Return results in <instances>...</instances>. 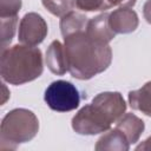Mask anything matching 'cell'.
<instances>
[{
    "instance_id": "cell-1",
    "label": "cell",
    "mask_w": 151,
    "mask_h": 151,
    "mask_svg": "<svg viewBox=\"0 0 151 151\" xmlns=\"http://www.w3.org/2000/svg\"><path fill=\"white\" fill-rule=\"evenodd\" d=\"M67 68L76 79L88 80L104 72L112 61L109 44L87 34L86 29L64 37Z\"/></svg>"
},
{
    "instance_id": "cell-10",
    "label": "cell",
    "mask_w": 151,
    "mask_h": 151,
    "mask_svg": "<svg viewBox=\"0 0 151 151\" xmlns=\"http://www.w3.org/2000/svg\"><path fill=\"white\" fill-rule=\"evenodd\" d=\"M86 32L92 38L110 44V41L116 37V33L111 29L109 24V13H101L87 22Z\"/></svg>"
},
{
    "instance_id": "cell-20",
    "label": "cell",
    "mask_w": 151,
    "mask_h": 151,
    "mask_svg": "<svg viewBox=\"0 0 151 151\" xmlns=\"http://www.w3.org/2000/svg\"><path fill=\"white\" fill-rule=\"evenodd\" d=\"M136 150H137V151H140V150H143V151H150V150H151V137H149V138H146L144 142H142V143L136 147Z\"/></svg>"
},
{
    "instance_id": "cell-9",
    "label": "cell",
    "mask_w": 151,
    "mask_h": 151,
    "mask_svg": "<svg viewBox=\"0 0 151 151\" xmlns=\"http://www.w3.org/2000/svg\"><path fill=\"white\" fill-rule=\"evenodd\" d=\"M116 127L119 129L127 138L130 145L138 142L139 137L144 132V122L133 113H124L116 123Z\"/></svg>"
},
{
    "instance_id": "cell-19",
    "label": "cell",
    "mask_w": 151,
    "mask_h": 151,
    "mask_svg": "<svg viewBox=\"0 0 151 151\" xmlns=\"http://www.w3.org/2000/svg\"><path fill=\"white\" fill-rule=\"evenodd\" d=\"M143 15L144 19L151 24V0H146V2L143 6Z\"/></svg>"
},
{
    "instance_id": "cell-21",
    "label": "cell",
    "mask_w": 151,
    "mask_h": 151,
    "mask_svg": "<svg viewBox=\"0 0 151 151\" xmlns=\"http://www.w3.org/2000/svg\"><path fill=\"white\" fill-rule=\"evenodd\" d=\"M2 85V91H4V96H2V100H1V105H4L7 100V98L9 97V92H7V88L5 86V84H1Z\"/></svg>"
},
{
    "instance_id": "cell-7",
    "label": "cell",
    "mask_w": 151,
    "mask_h": 151,
    "mask_svg": "<svg viewBox=\"0 0 151 151\" xmlns=\"http://www.w3.org/2000/svg\"><path fill=\"white\" fill-rule=\"evenodd\" d=\"M109 24L116 34H127L137 29L139 19L133 9L119 7L109 13Z\"/></svg>"
},
{
    "instance_id": "cell-6",
    "label": "cell",
    "mask_w": 151,
    "mask_h": 151,
    "mask_svg": "<svg viewBox=\"0 0 151 151\" xmlns=\"http://www.w3.org/2000/svg\"><path fill=\"white\" fill-rule=\"evenodd\" d=\"M48 32L45 19L34 12L27 13L22 17L19 24L18 39L21 44L28 46H38L44 41Z\"/></svg>"
},
{
    "instance_id": "cell-13",
    "label": "cell",
    "mask_w": 151,
    "mask_h": 151,
    "mask_svg": "<svg viewBox=\"0 0 151 151\" xmlns=\"http://www.w3.org/2000/svg\"><path fill=\"white\" fill-rule=\"evenodd\" d=\"M87 18L83 13L70 11L60 19V31L63 37H67L76 32L85 31L87 27Z\"/></svg>"
},
{
    "instance_id": "cell-14",
    "label": "cell",
    "mask_w": 151,
    "mask_h": 151,
    "mask_svg": "<svg viewBox=\"0 0 151 151\" xmlns=\"http://www.w3.org/2000/svg\"><path fill=\"white\" fill-rule=\"evenodd\" d=\"M18 25V15L0 18V39H1V51L7 48L11 44Z\"/></svg>"
},
{
    "instance_id": "cell-12",
    "label": "cell",
    "mask_w": 151,
    "mask_h": 151,
    "mask_svg": "<svg viewBox=\"0 0 151 151\" xmlns=\"http://www.w3.org/2000/svg\"><path fill=\"white\" fill-rule=\"evenodd\" d=\"M129 104L133 110L151 117V81L145 83L138 90L130 91Z\"/></svg>"
},
{
    "instance_id": "cell-17",
    "label": "cell",
    "mask_w": 151,
    "mask_h": 151,
    "mask_svg": "<svg viewBox=\"0 0 151 151\" xmlns=\"http://www.w3.org/2000/svg\"><path fill=\"white\" fill-rule=\"evenodd\" d=\"M21 5V0H0V18L18 15Z\"/></svg>"
},
{
    "instance_id": "cell-18",
    "label": "cell",
    "mask_w": 151,
    "mask_h": 151,
    "mask_svg": "<svg viewBox=\"0 0 151 151\" xmlns=\"http://www.w3.org/2000/svg\"><path fill=\"white\" fill-rule=\"evenodd\" d=\"M104 1H105V4L107 5L109 8L114 7V6L130 8V7H133L134 6V4H136L137 0H104Z\"/></svg>"
},
{
    "instance_id": "cell-5",
    "label": "cell",
    "mask_w": 151,
    "mask_h": 151,
    "mask_svg": "<svg viewBox=\"0 0 151 151\" xmlns=\"http://www.w3.org/2000/svg\"><path fill=\"white\" fill-rule=\"evenodd\" d=\"M47 106L57 112H68L76 110L80 104V96L77 87L66 80L51 83L44 96Z\"/></svg>"
},
{
    "instance_id": "cell-15",
    "label": "cell",
    "mask_w": 151,
    "mask_h": 151,
    "mask_svg": "<svg viewBox=\"0 0 151 151\" xmlns=\"http://www.w3.org/2000/svg\"><path fill=\"white\" fill-rule=\"evenodd\" d=\"M44 7L55 17H63L72 11V0H41Z\"/></svg>"
},
{
    "instance_id": "cell-8",
    "label": "cell",
    "mask_w": 151,
    "mask_h": 151,
    "mask_svg": "<svg viewBox=\"0 0 151 151\" xmlns=\"http://www.w3.org/2000/svg\"><path fill=\"white\" fill-rule=\"evenodd\" d=\"M45 61H46L48 70L57 76H63L68 71L65 47L58 40H53L50 44L46 51Z\"/></svg>"
},
{
    "instance_id": "cell-16",
    "label": "cell",
    "mask_w": 151,
    "mask_h": 151,
    "mask_svg": "<svg viewBox=\"0 0 151 151\" xmlns=\"http://www.w3.org/2000/svg\"><path fill=\"white\" fill-rule=\"evenodd\" d=\"M73 8L83 12H98L109 9L104 0H72Z\"/></svg>"
},
{
    "instance_id": "cell-2",
    "label": "cell",
    "mask_w": 151,
    "mask_h": 151,
    "mask_svg": "<svg viewBox=\"0 0 151 151\" xmlns=\"http://www.w3.org/2000/svg\"><path fill=\"white\" fill-rule=\"evenodd\" d=\"M125 111L126 103L119 92H101L73 116L72 129L86 136L103 133L110 130Z\"/></svg>"
},
{
    "instance_id": "cell-3",
    "label": "cell",
    "mask_w": 151,
    "mask_h": 151,
    "mask_svg": "<svg viewBox=\"0 0 151 151\" xmlns=\"http://www.w3.org/2000/svg\"><path fill=\"white\" fill-rule=\"evenodd\" d=\"M41 51L35 46L14 45L1 51L0 76L11 85H22L41 76Z\"/></svg>"
},
{
    "instance_id": "cell-4",
    "label": "cell",
    "mask_w": 151,
    "mask_h": 151,
    "mask_svg": "<svg viewBox=\"0 0 151 151\" xmlns=\"http://www.w3.org/2000/svg\"><path fill=\"white\" fill-rule=\"evenodd\" d=\"M38 131L39 120L31 110L14 109L2 118L0 127V149L15 150L18 145L32 140Z\"/></svg>"
},
{
    "instance_id": "cell-11",
    "label": "cell",
    "mask_w": 151,
    "mask_h": 151,
    "mask_svg": "<svg viewBox=\"0 0 151 151\" xmlns=\"http://www.w3.org/2000/svg\"><path fill=\"white\" fill-rule=\"evenodd\" d=\"M96 150H111V151H127L130 143L125 134L117 127L107 130L98 140L94 146Z\"/></svg>"
}]
</instances>
